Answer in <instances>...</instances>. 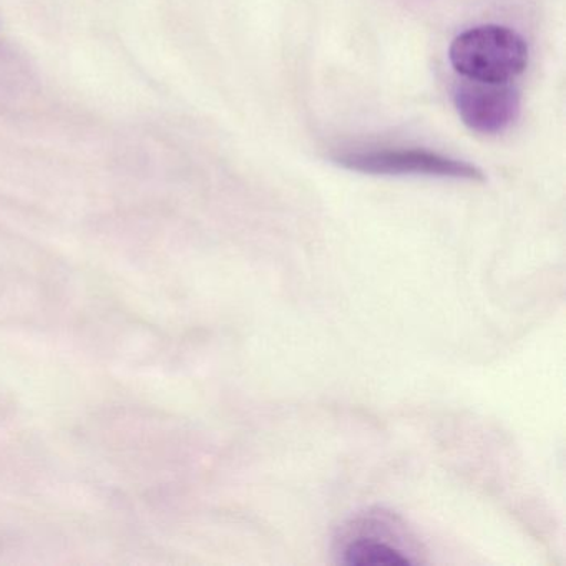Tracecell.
<instances>
[{
	"label": "cell",
	"instance_id": "cell-3",
	"mask_svg": "<svg viewBox=\"0 0 566 566\" xmlns=\"http://www.w3.org/2000/svg\"><path fill=\"white\" fill-rule=\"evenodd\" d=\"M394 516L387 513H369L353 520L343 532L340 542V562L350 566H407L416 565L419 559L410 555L409 549L399 545V535L394 530Z\"/></svg>",
	"mask_w": 566,
	"mask_h": 566
},
{
	"label": "cell",
	"instance_id": "cell-4",
	"mask_svg": "<svg viewBox=\"0 0 566 566\" xmlns=\"http://www.w3.org/2000/svg\"><path fill=\"white\" fill-rule=\"evenodd\" d=\"M453 102L463 124L480 135H499L515 124L520 94L512 84L463 78L453 91Z\"/></svg>",
	"mask_w": 566,
	"mask_h": 566
},
{
	"label": "cell",
	"instance_id": "cell-1",
	"mask_svg": "<svg viewBox=\"0 0 566 566\" xmlns=\"http://www.w3.org/2000/svg\"><path fill=\"white\" fill-rule=\"evenodd\" d=\"M450 64L469 81L509 84L525 72L528 45L502 25H479L462 32L450 45Z\"/></svg>",
	"mask_w": 566,
	"mask_h": 566
},
{
	"label": "cell",
	"instance_id": "cell-2",
	"mask_svg": "<svg viewBox=\"0 0 566 566\" xmlns=\"http://www.w3.org/2000/svg\"><path fill=\"white\" fill-rule=\"evenodd\" d=\"M333 161L350 171L384 177L455 178V180L485 181V175L475 165L436 151L417 148H386V150L346 151L334 155Z\"/></svg>",
	"mask_w": 566,
	"mask_h": 566
}]
</instances>
